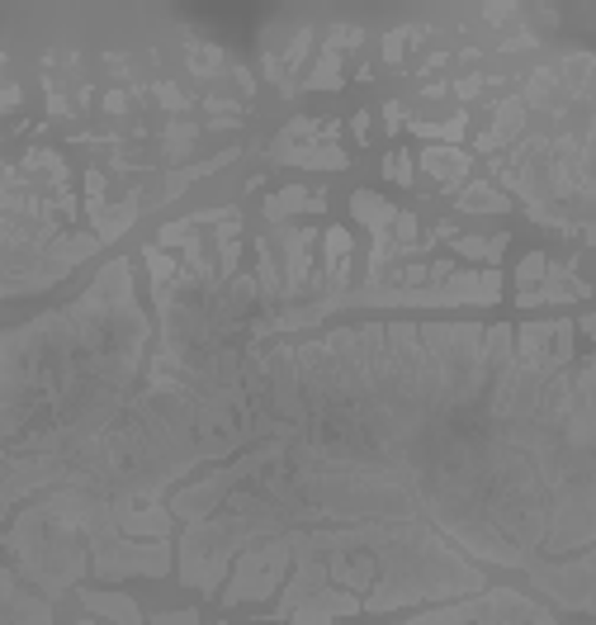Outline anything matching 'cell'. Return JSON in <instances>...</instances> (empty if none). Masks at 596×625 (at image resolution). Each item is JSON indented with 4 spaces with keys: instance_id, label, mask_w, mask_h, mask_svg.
<instances>
[{
    "instance_id": "277c9868",
    "label": "cell",
    "mask_w": 596,
    "mask_h": 625,
    "mask_svg": "<svg viewBox=\"0 0 596 625\" xmlns=\"http://www.w3.org/2000/svg\"><path fill=\"white\" fill-rule=\"evenodd\" d=\"M133 218H138V194H128L124 204H109V208H100L95 218H90V232L100 238V246L105 242H119L128 228H133Z\"/></svg>"
},
{
    "instance_id": "6da1fadb",
    "label": "cell",
    "mask_w": 596,
    "mask_h": 625,
    "mask_svg": "<svg viewBox=\"0 0 596 625\" xmlns=\"http://www.w3.org/2000/svg\"><path fill=\"white\" fill-rule=\"evenodd\" d=\"M147 342L128 260H109L76 304L0 332V526L109 432L142 380Z\"/></svg>"
},
{
    "instance_id": "ba28073f",
    "label": "cell",
    "mask_w": 596,
    "mask_h": 625,
    "mask_svg": "<svg viewBox=\"0 0 596 625\" xmlns=\"http://www.w3.org/2000/svg\"><path fill=\"white\" fill-rule=\"evenodd\" d=\"M303 204H308V190L289 186V190H280V194H270V200H265V218H270V224H289Z\"/></svg>"
},
{
    "instance_id": "7a4b0ae2",
    "label": "cell",
    "mask_w": 596,
    "mask_h": 625,
    "mask_svg": "<svg viewBox=\"0 0 596 625\" xmlns=\"http://www.w3.org/2000/svg\"><path fill=\"white\" fill-rule=\"evenodd\" d=\"M398 625H559L544 607L526 602L521 592L511 588H488L469 597V602H455V607H436V611H422V616H407Z\"/></svg>"
},
{
    "instance_id": "52a82bcc",
    "label": "cell",
    "mask_w": 596,
    "mask_h": 625,
    "mask_svg": "<svg viewBox=\"0 0 596 625\" xmlns=\"http://www.w3.org/2000/svg\"><path fill=\"white\" fill-rule=\"evenodd\" d=\"M459 208H464V214H483V208H488V214H507L511 204H507V194H497L492 186H483V180H474V186L459 194Z\"/></svg>"
},
{
    "instance_id": "8fae6325",
    "label": "cell",
    "mask_w": 596,
    "mask_h": 625,
    "mask_svg": "<svg viewBox=\"0 0 596 625\" xmlns=\"http://www.w3.org/2000/svg\"><path fill=\"white\" fill-rule=\"evenodd\" d=\"M388 171H393L398 186H407V180H412V156L407 152H393V156H388Z\"/></svg>"
},
{
    "instance_id": "7c38bea8",
    "label": "cell",
    "mask_w": 596,
    "mask_h": 625,
    "mask_svg": "<svg viewBox=\"0 0 596 625\" xmlns=\"http://www.w3.org/2000/svg\"><path fill=\"white\" fill-rule=\"evenodd\" d=\"M152 625H199L194 611H166V616H152Z\"/></svg>"
},
{
    "instance_id": "8992f818",
    "label": "cell",
    "mask_w": 596,
    "mask_h": 625,
    "mask_svg": "<svg viewBox=\"0 0 596 625\" xmlns=\"http://www.w3.org/2000/svg\"><path fill=\"white\" fill-rule=\"evenodd\" d=\"M422 166L450 190V186H459V180H464V171H469V156H464V152H450V148H426V152H422Z\"/></svg>"
},
{
    "instance_id": "3957f363",
    "label": "cell",
    "mask_w": 596,
    "mask_h": 625,
    "mask_svg": "<svg viewBox=\"0 0 596 625\" xmlns=\"http://www.w3.org/2000/svg\"><path fill=\"white\" fill-rule=\"evenodd\" d=\"M0 625H53V611L48 602H38L0 569Z\"/></svg>"
},
{
    "instance_id": "9c48e42d",
    "label": "cell",
    "mask_w": 596,
    "mask_h": 625,
    "mask_svg": "<svg viewBox=\"0 0 596 625\" xmlns=\"http://www.w3.org/2000/svg\"><path fill=\"white\" fill-rule=\"evenodd\" d=\"M455 252L469 256V260H492V266H497L502 252H507V232H497V238H459Z\"/></svg>"
},
{
    "instance_id": "30bf717a",
    "label": "cell",
    "mask_w": 596,
    "mask_h": 625,
    "mask_svg": "<svg viewBox=\"0 0 596 625\" xmlns=\"http://www.w3.org/2000/svg\"><path fill=\"white\" fill-rule=\"evenodd\" d=\"M336 67H341V58H336V52H327V58L318 62V72L308 76V86H336V81H341V72H336Z\"/></svg>"
},
{
    "instance_id": "5b68a950",
    "label": "cell",
    "mask_w": 596,
    "mask_h": 625,
    "mask_svg": "<svg viewBox=\"0 0 596 625\" xmlns=\"http://www.w3.org/2000/svg\"><path fill=\"white\" fill-rule=\"evenodd\" d=\"M81 602H86V611L105 616L109 625H142L138 602H133V597H124V592H81Z\"/></svg>"
}]
</instances>
